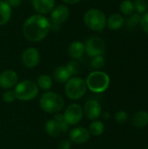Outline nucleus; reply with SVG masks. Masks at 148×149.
<instances>
[{
  "label": "nucleus",
  "mask_w": 148,
  "mask_h": 149,
  "mask_svg": "<svg viewBox=\"0 0 148 149\" xmlns=\"http://www.w3.org/2000/svg\"><path fill=\"white\" fill-rule=\"evenodd\" d=\"M51 28L50 20L44 15L35 14L24 21L23 24V33L31 42L38 43L42 41Z\"/></svg>",
  "instance_id": "1"
},
{
  "label": "nucleus",
  "mask_w": 148,
  "mask_h": 149,
  "mask_svg": "<svg viewBox=\"0 0 148 149\" xmlns=\"http://www.w3.org/2000/svg\"><path fill=\"white\" fill-rule=\"evenodd\" d=\"M70 78H71V74L68 72V70L66 69V67L64 65L58 66L53 71V79L58 83H60V84L65 83V84Z\"/></svg>",
  "instance_id": "19"
},
{
  "label": "nucleus",
  "mask_w": 148,
  "mask_h": 149,
  "mask_svg": "<svg viewBox=\"0 0 148 149\" xmlns=\"http://www.w3.org/2000/svg\"><path fill=\"white\" fill-rule=\"evenodd\" d=\"M84 115L91 120H98L102 113V108L101 105L99 101L94 100H87L85 103V106L83 107Z\"/></svg>",
  "instance_id": "12"
},
{
  "label": "nucleus",
  "mask_w": 148,
  "mask_h": 149,
  "mask_svg": "<svg viewBox=\"0 0 148 149\" xmlns=\"http://www.w3.org/2000/svg\"><path fill=\"white\" fill-rule=\"evenodd\" d=\"M11 8L12 7H18L22 3V0H4Z\"/></svg>",
  "instance_id": "33"
},
{
  "label": "nucleus",
  "mask_w": 148,
  "mask_h": 149,
  "mask_svg": "<svg viewBox=\"0 0 148 149\" xmlns=\"http://www.w3.org/2000/svg\"><path fill=\"white\" fill-rule=\"evenodd\" d=\"M21 60L25 67L34 68L39 64L40 61L39 52L34 47H29L24 51L21 57Z\"/></svg>",
  "instance_id": "10"
},
{
  "label": "nucleus",
  "mask_w": 148,
  "mask_h": 149,
  "mask_svg": "<svg viewBox=\"0 0 148 149\" xmlns=\"http://www.w3.org/2000/svg\"><path fill=\"white\" fill-rule=\"evenodd\" d=\"M85 84L87 89L95 93L105 92L110 86V77L103 71H93L86 77Z\"/></svg>",
  "instance_id": "3"
},
{
  "label": "nucleus",
  "mask_w": 148,
  "mask_h": 149,
  "mask_svg": "<svg viewBox=\"0 0 148 149\" xmlns=\"http://www.w3.org/2000/svg\"><path fill=\"white\" fill-rule=\"evenodd\" d=\"M133 3L134 11H136V13L141 14L147 12L148 9V2L147 0H134Z\"/></svg>",
  "instance_id": "26"
},
{
  "label": "nucleus",
  "mask_w": 148,
  "mask_h": 149,
  "mask_svg": "<svg viewBox=\"0 0 148 149\" xmlns=\"http://www.w3.org/2000/svg\"><path fill=\"white\" fill-rule=\"evenodd\" d=\"M105 64L106 60L103 55L93 57L91 61V65L93 69H95V71H99L100 69H102L105 66Z\"/></svg>",
  "instance_id": "27"
},
{
  "label": "nucleus",
  "mask_w": 148,
  "mask_h": 149,
  "mask_svg": "<svg viewBox=\"0 0 148 149\" xmlns=\"http://www.w3.org/2000/svg\"><path fill=\"white\" fill-rule=\"evenodd\" d=\"M132 124L137 128H143L148 125V112L147 111H139L135 113L132 119Z\"/></svg>",
  "instance_id": "18"
},
{
  "label": "nucleus",
  "mask_w": 148,
  "mask_h": 149,
  "mask_svg": "<svg viewBox=\"0 0 148 149\" xmlns=\"http://www.w3.org/2000/svg\"><path fill=\"white\" fill-rule=\"evenodd\" d=\"M81 0H63V2H65L67 4H76L78 3H79Z\"/></svg>",
  "instance_id": "34"
},
{
  "label": "nucleus",
  "mask_w": 148,
  "mask_h": 149,
  "mask_svg": "<svg viewBox=\"0 0 148 149\" xmlns=\"http://www.w3.org/2000/svg\"><path fill=\"white\" fill-rule=\"evenodd\" d=\"M129 119V115L126 111H120L118 113H116L115 116H114V120L117 123L119 124H124L126 123Z\"/></svg>",
  "instance_id": "29"
},
{
  "label": "nucleus",
  "mask_w": 148,
  "mask_h": 149,
  "mask_svg": "<svg viewBox=\"0 0 148 149\" xmlns=\"http://www.w3.org/2000/svg\"><path fill=\"white\" fill-rule=\"evenodd\" d=\"M72 141L69 139H64L62 141H60V142L58 143V149H71L72 148Z\"/></svg>",
  "instance_id": "32"
},
{
  "label": "nucleus",
  "mask_w": 148,
  "mask_h": 149,
  "mask_svg": "<svg viewBox=\"0 0 148 149\" xmlns=\"http://www.w3.org/2000/svg\"><path fill=\"white\" fill-rule=\"evenodd\" d=\"M147 149H148V145H147Z\"/></svg>",
  "instance_id": "36"
},
{
  "label": "nucleus",
  "mask_w": 148,
  "mask_h": 149,
  "mask_svg": "<svg viewBox=\"0 0 148 149\" xmlns=\"http://www.w3.org/2000/svg\"><path fill=\"white\" fill-rule=\"evenodd\" d=\"M140 24L141 28L143 29V31L148 34V11L145 12L141 16V20H140Z\"/></svg>",
  "instance_id": "31"
},
{
  "label": "nucleus",
  "mask_w": 148,
  "mask_h": 149,
  "mask_svg": "<svg viewBox=\"0 0 148 149\" xmlns=\"http://www.w3.org/2000/svg\"><path fill=\"white\" fill-rule=\"evenodd\" d=\"M53 119L56 120L59 123V125H60V127H61V128H62L63 133H65V132L68 131L70 126H69V125L66 123V121L65 120V118H64L63 113H56V114L54 115V118H53Z\"/></svg>",
  "instance_id": "28"
},
{
  "label": "nucleus",
  "mask_w": 148,
  "mask_h": 149,
  "mask_svg": "<svg viewBox=\"0 0 148 149\" xmlns=\"http://www.w3.org/2000/svg\"><path fill=\"white\" fill-rule=\"evenodd\" d=\"M44 130L49 136L53 137V138H57L61 134H63V131L59 123L54 119H51L46 121L44 125Z\"/></svg>",
  "instance_id": "17"
},
{
  "label": "nucleus",
  "mask_w": 148,
  "mask_h": 149,
  "mask_svg": "<svg viewBox=\"0 0 148 149\" xmlns=\"http://www.w3.org/2000/svg\"><path fill=\"white\" fill-rule=\"evenodd\" d=\"M85 52V44L81 41H73L68 47V54L74 60L81 58Z\"/></svg>",
  "instance_id": "15"
},
{
  "label": "nucleus",
  "mask_w": 148,
  "mask_h": 149,
  "mask_svg": "<svg viewBox=\"0 0 148 149\" xmlns=\"http://www.w3.org/2000/svg\"><path fill=\"white\" fill-rule=\"evenodd\" d=\"M63 115L65 120L69 126H76L83 119V107L77 103L71 104L65 109Z\"/></svg>",
  "instance_id": "8"
},
{
  "label": "nucleus",
  "mask_w": 148,
  "mask_h": 149,
  "mask_svg": "<svg viewBox=\"0 0 148 149\" xmlns=\"http://www.w3.org/2000/svg\"><path fill=\"white\" fill-rule=\"evenodd\" d=\"M16 100L20 101H30L34 100L38 93L39 88L37 83L31 79H25L18 82L13 90Z\"/></svg>",
  "instance_id": "4"
},
{
  "label": "nucleus",
  "mask_w": 148,
  "mask_h": 149,
  "mask_svg": "<svg viewBox=\"0 0 148 149\" xmlns=\"http://www.w3.org/2000/svg\"><path fill=\"white\" fill-rule=\"evenodd\" d=\"M11 13V7L4 0H0V25H4L10 21Z\"/></svg>",
  "instance_id": "20"
},
{
  "label": "nucleus",
  "mask_w": 148,
  "mask_h": 149,
  "mask_svg": "<svg viewBox=\"0 0 148 149\" xmlns=\"http://www.w3.org/2000/svg\"><path fill=\"white\" fill-rule=\"evenodd\" d=\"M125 24V18L120 13H113L106 20V27L110 30H120Z\"/></svg>",
  "instance_id": "16"
},
{
  "label": "nucleus",
  "mask_w": 148,
  "mask_h": 149,
  "mask_svg": "<svg viewBox=\"0 0 148 149\" xmlns=\"http://www.w3.org/2000/svg\"><path fill=\"white\" fill-rule=\"evenodd\" d=\"M120 9L121 13L126 16H130L133 13L134 8H133V3L131 0H124L121 2L120 5Z\"/></svg>",
  "instance_id": "24"
},
{
  "label": "nucleus",
  "mask_w": 148,
  "mask_h": 149,
  "mask_svg": "<svg viewBox=\"0 0 148 149\" xmlns=\"http://www.w3.org/2000/svg\"><path fill=\"white\" fill-rule=\"evenodd\" d=\"M91 138L88 128L84 127H75L69 133V140L75 144H85Z\"/></svg>",
  "instance_id": "11"
},
{
  "label": "nucleus",
  "mask_w": 148,
  "mask_h": 149,
  "mask_svg": "<svg viewBox=\"0 0 148 149\" xmlns=\"http://www.w3.org/2000/svg\"><path fill=\"white\" fill-rule=\"evenodd\" d=\"M36 83H37L39 90H43V91H45V92L50 91L51 88L52 87V85H53L52 79L48 74H42V75H40L38 78Z\"/></svg>",
  "instance_id": "21"
},
{
  "label": "nucleus",
  "mask_w": 148,
  "mask_h": 149,
  "mask_svg": "<svg viewBox=\"0 0 148 149\" xmlns=\"http://www.w3.org/2000/svg\"><path fill=\"white\" fill-rule=\"evenodd\" d=\"M66 69L68 70V72H70L71 76H76L78 75L79 72H80V65L79 63L77 61V60H72V61H69L67 63V65H65Z\"/></svg>",
  "instance_id": "25"
},
{
  "label": "nucleus",
  "mask_w": 148,
  "mask_h": 149,
  "mask_svg": "<svg viewBox=\"0 0 148 149\" xmlns=\"http://www.w3.org/2000/svg\"><path fill=\"white\" fill-rule=\"evenodd\" d=\"M140 20H141V15L140 14H139V13H133L132 15H130V17L127 18V20L126 22V28L128 30L133 31L137 24H140Z\"/></svg>",
  "instance_id": "23"
},
{
  "label": "nucleus",
  "mask_w": 148,
  "mask_h": 149,
  "mask_svg": "<svg viewBox=\"0 0 148 149\" xmlns=\"http://www.w3.org/2000/svg\"><path fill=\"white\" fill-rule=\"evenodd\" d=\"M3 100L5 103H13L16 100V97H15V93L13 92V90H6L3 94Z\"/></svg>",
  "instance_id": "30"
},
{
  "label": "nucleus",
  "mask_w": 148,
  "mask_h": 149,
  "mask_svg": "<svg viewBox=\"0 0 148 149\" xmlns=\"http://www.w3.org/2000/svg\"><path fill=\"white\" fill-rule=\"evenodd\" d=\"M91 135L93 136H99L105 132V124L99 120H93L90 125L88 128Z\"/></svg>",
  "instance_id": "22"
},
{
  "label": "nucleus",
  "mask_w": 148,
  "mask_h": 149,
  "mask_svg": "<svg viewBox=\"0 0 148 149\" xmlns=\"http://www.w3.org/2000/svg\"><path fill=\"white\" fill-rule=\"evenodd\" d=\"M85 52L91 58L103 55L106 50V44L103 38L98 36L89 38L85 43Z\"/></svg>",
  "instance_id": "7"
},
{
  "label": "nucleus",
  "mask_w": 148,
  "mask_h": 149,
  "mask_svg": "<svg viewBox=\"0 0 148 149\" xmlns=\"http://www.w3.org/2000/svg\"><path fill=\"white\" fill-rule=\"evenodd\" d=\"M70 15V10L66 5L58 4L53 8L51 11V24L54 26H59L61 24L65 22Z\"/></svg>",
  "instance_id": "9"
},
{
  "label": "nucleus",
  "mask_w": 148,
  "mask_h": 149,
  "mask_svg": "<svg viewBox=\"0 0 148 149\" xmlns=\"http://www.w3.org/2000/svg\"><path fill=\"white\" fill-rule=\"evenodd\" d=\"M101 115H102L103 119H105V120H108L111 117V114H110L109 112H104V113H101Z\"/></svg>",
  "instance_id": "35"
},
{
  "label": "nucleus",
  "mask_w": 148,
  "mask_h": 149,
  "mask_svg": "<svg viewBox=\"0 0 148 149\" xmlns=\"http://www.w3.org/2000/svg\"><path fill=\"white\" fill-rule=\"evenodd\" d=\"M106 20L107 17L104 11L96 8L88 10L84 15L85 25L94 31H103L106 27Z\"/></svg>",
  "instance_id": "5"
},
{
  "label": "nucleus",
  "mask_w": 148,
  "mask_h": 149,
  "mask_svg": "<svg viewBox=\"0 0 148 149\" xmlns=\"http://www.w3.org/2000/svg\"><path fill=\"white\" fill-rule=\"evenodd\" d=\"M86 90L85 80L80 77L70 78L65 86V93L66 97L72 100H78L84 97Z\"/></svg>",
  "instance_id": "6"
},
{
  "label": "nucleus",
  "mask_w": 148,
  "mask_h": 149,
  "mask_svg": "<svg viewBox=\"0 0 148 149\" xmlns=\"http://www.w3.org/2000/svg\"><path fill=\"white\" fill-rule=\"evenodd\" d=\"M18 83L17 73L10 69L3 71L0 73V86L3 89L10 90Z\"/></svg>",
  "instance_id": "13"
},
{
  "label": "nucleus",
  "mask_w": 148,
  "mask_h": 149,
  "mask_svg": "<svg viewBox=\"0 0 148 149\" xmlns=\"http://www.w3.org/2000/svg\"><path fill=\"white\" fill-rule=\"evenodd\" d=\"M33 9L40 15H46L51 13L56 6L55 0H31Z\"/></svg>",
  "instance_id": "14"
},
{
  "label": "nucleus",
  "mask_w": 148,
  "mask_h": 149,
  "mask_svg": "<svg viewBox=\"0 0 148 149\" xmlns=\"http://www.w3.org/2000/svg\"><path fill=\"white\" fill-rule=\"evenodd\" d=\"M39 106L44 112L51 114H56L64 109L65 101L62 96L58 93L47 91L41 95Z\"/></svg>",
  "instance_id": "2"
}]
</instances>
